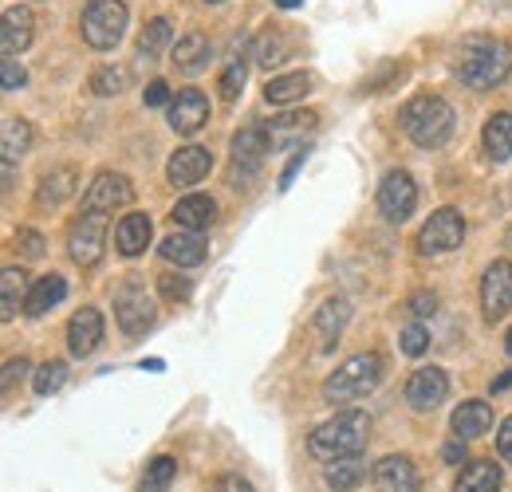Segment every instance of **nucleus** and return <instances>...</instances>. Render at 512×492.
I'll return each mask as SVG.
<instances>
[{
    "label": "nucleus",
    "mask_w": 512,
    "mask_h": 492,
    "mask_svg": "<svg viewBox=\"0 0 512 492\" xmlns=\"http://www.w3.org/2000/svg\"><path fill=\"white\" fill-rule=\"evenodd\" d=\"M304 158H308V146H300V150L292 154V162L284 166V174H280V189H288V185L296 182V174H300V166H304Z\"/></svg>",
    "instance_id": "obj_47"
},
{
    "label": "nucleus",
    "mask_w": 512,
    "mask_h": 492,
    "mask_svg": "<svg viewBox=\"0 0 512 492\" xmlns=\"http://www.w3.org/2000/svg\"><path fill=\"white\" fill-rule=\"evenodd\" d=\"M213 56V48H209V36H201V32H190V36H182L178 40V48H174V67H178V75H197L205 63Z\"/></svg>",
    "instance_id": "obj_29"
},
{
    "label": "nucleus",
    "mask_w": 512,
    "mask_h": 492,
    "mask_svg": "<svg viewBox=\"0 0 512 492\" xmlns=\"http://www.w3.org/2000/svg\"><path fill=\"white\" fill-rule=\"evenodd\" d=\"M449 430L461 441H473V437H485L493 430V406L489 402H461L449 418Z\"/></svg>",
    "instance_id": "obj_21"
},
{
    "label": "nucleus",
    "mask_w": 512,
    "mask_h": 492,
    "mask_svg": "<svg viewBox=\"0 0 512 492\" xmlns=\"http://www.w3.org/2000/svg\"><path fill=\"white\" fill-rule=\"evenodd\" d=\"M505 351H509V355H512V331H509V335H505Z\"/></svg>",
    "instance_id": "obj_54"
},
{
    "label": "nucleus",
    "mask_w": 512,
    "mask_h": 492,
    "mask_svg": "<svg viewBox=\"0 0 512 492\" xmlns=\"http://www.w3.org/2000/svg\"><path fill=\"white\" fill-rule=\"evenodd\" d=\"M75 185H79V178H75L71 166L48 170V174L40 178V185H36V205H40V209H60L67 197L75 193Z\"/></svg>",
    "instance_id": "obj_25"
},
{
    "label": "nucleus",
    "mask_w": 512,
    "mask_h": 492,
    "mask_svg": "<svg viewBox=\"0 0 512 492\" xmlns=\"http://www.w3.org/2000/svg\"><path fill=\"white\" fill-rule=\"evenodd\" d=\"M205 123H209V99H205L197 87L178 91V99L170 103V126H174L178 134H197Z\"/></svg>",
    "instance_id": "obj_18"
},
{
    "label": "nucleus",
    "mask_w": 512,
    "mask_h": 492,
    "mask_svg": "<svg viewBox=\"0 0 512 492\" xmlns=\"http://www.w3.org/2000/svg\"><path fill=\"white\" fill-rule=\"evenodd\" d=\"M24 374H28V359H24V355H20V359H8V363H4V374H0V390L12 394L16 382H24Z\"/></svg>",
    "instance_id": "obj_42"
},
{
    "label": "nucleus",
    "mask_w": 512,
    "mask_h": 492,
    "mask_svg": "<svg viewBox=\"0 0 512 492\" xmlns=\"http://www.w3.org/2000/svg\"><path fill=\"white\" fill-rule=\"evenodd\" d=\"M304 0H276V8H300Z\"/></svg>",
    "instance_id": "obj_53"
},
{
    "label": "nucleus",
    "mask_w": 512,
    "mask_h": 492,
    "mask_svg": "<svg viewBox=\"0 0 512 492\" xmlns=\"http://www.w3.org/2000/svg\"><path fill=\"white\" fill-rule=\"evenodd\" d=\"M217 489H221V492H253V485H249L245 477H237V473H225Z\"/></svg>",
    "instance_id": "obj_50"
},
{
    "label": "nucleus",
    "mask_w": 512,
    "mask_h": 492,
    "mask_svg": "<svg viewBox=\"0 0 512 492\" xmlns=\"http://www.w3.org/2000/svg\"><path fill=\"white\" fill-rule=\"evenodd\" d=\"M284 56H288V52H284V36H280V32H264V36H256L253 60L260 63L264 71H272Z\"/></svg>",
    "instance_id": "obj_37"
},
{
    "label": "nucleus",
    "mask_w": 512,
    "mask_h": 492,
    "mask_svg": "<svg viewBox=\"0 0 512 492\" xmlns=\"http://www.w3.org/2000/svg\"><path fill=\"white\" fill-rule=\"evenodd\" d=\"M170 44H174V24H170L166 16H158V20H150V24L142 28V36H138V60L142 63L162 60V56L170 52Z\"/></svg>",
    "instance_id": "obj_28"
},
{
    "label": "nucleus",
    "mask_w": 512,
    "mask_h": 492,
    "mask_svg": "<svg viewBox=\"0 0 512 492\" xmlns=\"http://www.w3.org/2000/svg\"><path fill=\"white\" fill-rule=\"evenodd\" d=\"M154 300L146 296V288L142 284H123L119 292H115V319H119V327H123V335L127 339H138V335H146L150 327H154Z\"/></svg>",
    "instance_id": "obj_8"
},
{
    "label": "nucleus",
    "mask_w": 512,
    "mask_h": 492,
    "mask_svg": "<svg viewBox=\"0 0 512 492\" xmlns=\"http://www.w3.org/2000/svg\"><path fill=\"white\" fill-rule=\"evenodd\" d=\"M379 382H383V355H375V351L355 355V359H347L343 367H335V374H327V382H323V402H327V406H347V402L371 394Z\"/></svg>",
    "instance_id": "obj_4"
},
{
    "label": "nucleus",
    "mask_w": 512,
    "mask_h": 492,
    "mask_svg": "<svg viewBox=\"0 0 512 492\" xmlns=\"http://www.w3.org/2000/svg\"><path fill=\"white\" fill-rule=\"evenodd\" d=\"M241 91H245V60L237 56V60L225 67V75H221V99L233 103Z\"/></svg>",
    "instance_id": "obj_39"
},
{
    "label": "nucleus",
    "mask_w": 512,
    "mask_h": 492,
    "mask_svg": "<svg viewBox=\"0 0 512 492\" xmlns=\"http://www.w3.org/2000/svg\"><path fill=\"white\" fill-rule=\"evenodd\" d=\"M24 83H28V71H24L20 63L16 60L0 63V87H4V91H20Z\"/></svg>",
    "instance_id": "obj_43"
},
{
    "label": "nucleus",
    "mask_w": 512,
    "mask_h": 492,
    "mask_svg": "<svg viewBox=\"0 0 512 492\" xmlns=\"http://www.w3.org/2000/svg\"><path fill=\"white\" fill-rule=\"evenodd\" d=\"M272 150V134L268 126H245L233 134V166H229V182L237 185H253L256 170L264 162V154Z\"/></svg>",
    "instance_id": "obj_7"
},
{
    "label": "nucleus",
    "mask_w": 512,
    "mask_h": 492,
    "mask_svg": "<svg viewBox=\"0 0 512 492\" xmlns=\"http://www.w3.org/2000/svg\"><path fill=\"white\" fill-rule=\"evenodd\" d=\"M174 477H178V461L174 457H154L150 465H146V473H142V492H166L174 485Z\"/></svg>",
    "instance_id": "obj_34"
},
{
    "label": "nucleus",
    "mask_w": 512,
    "mask_h": 492,
    "mask_svg": "<svg viewBox=\"0 0 512 492\" xmlns=\"http://www.w3.org/2000/svg\"><path fill=\"white\" fill-rule=\"evenodd\" d=\"M107 225H111V213H95V209H83V217L71 225L67 233V252L79 268H95L107 252Z\"/></svg>",
    "instance_id": "obj_6"
},
{
    "label": "nucleus",
    "mask_w": 512,
    "mask_h": 492,
    "mask_svg": "<svg viewBox=\"0 0 512 492\" xmlns=\"http://www.w3.org/2000/svg\"><path fill=\"white\" fill-rule=\"evenodd\" d=\"M512 75V48L505 40H473L461 56H457V79L473 91H489L501 87Z\"/></svg>",
    "instance_id": "obj_2"
},
{
    "label": "nucleus",
    "mask_w": 512,
    "mask_h": 492,
    "mask_svg": "<svg viewBox=\"0 0 512 492\" xmlns=\"http://www.w3.org/2000/svg\"><path fill=\"white\" fill-rule=\"evenodd\" d=\"M497 453H501V461H512V418H505L497 430Z\"/></svg>",
    "instance_id": "obj_48"
},
{
    "label": "nucleus",
    "mask_w": 512,
    "mask_h": 492,
    "mask_svg": "<svg viewBox=\"0 0 512 492\" xmlns=\"http://www.w3.org/2000/svg\"><path fill=\"white\" fill-rule=\"evenodd\" d=\"M446 398H449V374L442 367H422L410 374V382H406V402H410V410L430 414V410H438Z\"/></svg>",
    "instance_id": "obj_12"
},
{
    "label": "nucleus",
    "mask_w": 512,
    "mask_h": 492,
    "mask_svg": "<svg viewBox=\"0 0 512 492\" xmlns=\"http://www.w3.org/2000/svg\"><path fill=\"white\" fill-rule=\"evenodd\" d=\"M174 225L178 229H190V233H205L213 221H217V201L209 197V193H190V197H182L178 205H174Z\"/></svg>",
    "instance_id": "obj_20"
},
{
    "label": "nucleus",
    "mask_w": 512,
    "mask_h": 492,
    "mask_svg": "<svg viewBox=\"0 0 512 492\" xmlns=\"http://www.w3.org/2000/svg\"><path fill=\"white\" fill-rule=\"evenodd\" d=\"M461 241H465V217H461L457 209H438V213L422 225V233H418V248H422L426 256L453 252V248H461Z\"/></svg>",
    "instance_id": "obj_9"
},
{
    "label": "nucleus",
    "mask_w": 512,
    "mask_h": 492,
    "mask_svg": "<svg viewBox=\"0 0 512 492\" xmlns=\"http://www.w3.org/2000/svg\"><path fill=\"white\" fill-rule=\"evenodd\" d=\"M426 347H430V331H426L422 323H410V327L402 331V355L418 359V355H422Z\"/></svg>",
    "instance_id": "obj_40"
},
{
    "label": "nucleus",
    "mask_w": 512,
    "mask_h": 492,
    "mask_svg": "<svg viewBox=\"0 0 512 492\" xmlns=\"http://www.w3.org/2000/svg\"><path fill=\"white\" fill-rule=\"evenodd\" d=\"M209 245L201 241V233H190V229H174L170 237L158 241V256L166 264H178V268H197L205 260Z\"/></svg>",
    "instance_id": "obj_17"
},
{
    "label": "nucleus",
    "mask_w": 512,
    "mask_h": 492,
    "mask_svg": "<svg viewBox=\"0 0 512 492\" xmlns=\"http://www.w3.org/2000/svg\"><path fill=\"white\" fill-rule=\"evenodd\" d=\"M142 370H154V374H158V370H166V363H162V359H146Z\"/></svg>",
    "instance_id": "obj_52"
},
{
    "label": "nucleus",
    "mask_w": 512,
    "mask_h": 492,
    "mask_svg": "<svg viewBox=\"0 0 512 492\" xmlns=\"http://www.w3.org/2000/svg\"><path fill=\"white\" fill-rule=\"evenodd\" d=\"M347 319H351V304H347L343 296L323 300L320 311H316V331L323 335V351H331V347L339 343V335H343Z\"/></svg>",
    "instance_id": "obj_27"
},
{
    "label": "nucleus",
    "mask_w": 512,
    "mask_h": 492,
    "mask_svg": "<svg viewBox=\"0 0 512 492\" xmlns=\"http://www.w3.org/2000/svg\"><path fill=\"white\" fill-rule=\"evenodd\" d=\"M414 205H418V185H414V178L406 170H390L383 178V185H379V209H383V217L394 221V225H402L414 213Z\"/></svg>",
    "instance_id": "obj_11"
},
{
    "label": "nucleus",
    "mask_w": 512,
    "mask_h": 492,
    "mask_svg": "<svg viewBox=\"0 0 512 492\" xmlns=\"http://www.w3.org/2000/svg\"><path fill=\"white\" fill-rule=\"evenodd\" d=\"M438 311V292H414L410 296V315L414 319H426V315H434Z\"/></svg>",
    "instance_id": "obj_45"
},
{
    "label": "nucleus",
    "mask_w": 512,
    "mask_h": 492,
    "mask_svg": "<svg viewBox=\"0 0 512 492\" xmlns=\"http://www.w3.org/2000/svg\"><path fill=\"white\" fill-rule=\"evenodd\" d=\"M209 170H213V154H209L205 146H182V150H174V158L166 162L170 185H182V189L205 182Z\"/></svg>",
    "instance_id": "obj_14"
},
{
    "label": "nucleus",
    "mask_w": 512,
    "mask_h": 492,
    "mask_svg": "<svg viewBox=\"0 0 512 492\" xmlns=\"http://www.w3.org/2000/svg\"><path fill=\"white\" fill-rule=\"evenodd\" d=\"M16 248H20L24 256H32V260L48 252V245H44V237H40L36 229H20V233H16Z\"/></svg>",
    "instance_id": "obj_44"
},
{
    "label": "nucleus",
    "mask_w": 512,
    "mask_h": 492,
    "mask_svg": "<svg viewBox=\"0 0 512 492\" xmlns=\"http://www.w3.org/2000/svg\"><path fill=\"white\" fill-rule=\"evenodd\" d=\"M312 126H316V111H304V115H292V119H276V123H268L272 150H288V134H300V130H312Z\"/></svg>",
    "instance_id": "obj_36"
},
{
    "label": "nucleus",
    "mask_w": 512,
    "mask_h": 492,
    "mask_svg": "<svg viewBox=\"0 0 512 492\" xmlns=\"http://www.w3.org/2000/svg\"><path fill=\"white\" fill-rule=\"evenodd\" d=\"M24 300H28V276L8 264V268L0 272V319H4V323L16 319V311L24 308Z\"/></svg>",
    "instance_id": "obj_30"
},
{
    "label": "nucleus",
    "mask_w": 512,
    "mask_h": 492,
    "mask_svg": "<svg viewBox=\"0 0 512 492\" xmlns=\"http://www.w3.org/2000/svg\"><path fill=\"white\" fill-rule=\"evenodd\" d=\"M127 83H130V71L123 63H107V67H99L91 75V91L95 95H119V91H127Z\"/></svg>",
    "instance_id": "obj_35"
},
{
    "label": "nucleus",
    "mask_w": 512,
    "mask_h": 492,
    "mask_svg": "<svg viewBox=\"0 0 512 492\" xmlns=\"http://www.w3.org/2000/svg\"><path fill=\"white\" fill-rule=\"evenodd\" d=\"M64 382H67V363H60V359L44 363V367L36 370V378H32V386H36V394H40V398L56 394V390H60Z\"/></svg>",
    "instance_id": "obj_38"
},
{
    "label": "nucleus",
    "mask_w": 512,
    "mask_h": 492,
    "mask_svg": "<svg viewBox=\"0 0 512 492\" xmlns=\"http://www.w3.org/2000/svg\"><path fill=\"white\" fill-rule=\"evenodd\" d=\"M367 477V465H363V453L359 457H343V461H331L323 465V481L331 492H351L359 481Z\"/></svg>",
    "instance_id": "obj_31"
},
{
    "label": "nucleus",
    "mask_w": 512,
    "mask_h": 492,
    "mask_svg": "<svg viewBox=\"0 0 512 492\" xmlns=\"http://www.w3.org/2000/svg\"><path fill=\"white\" fill-rule=\"evenodd\" d=\"M103 343V315L95 308H79L67 319V347L75 359H87Z\"/></svg>",
    "instance_id": "obj_16"
},
{
    "label": "nucleus",
    "mask_w": 512,
    "mask_h": 492,
    "mask_svg": "<svg viewBox=\"0 0 512 492\" xmlns=\"http://www.w3.org/2000/svg\"><path fill=\"white\" fill-rule=\"evenodd\" d=\"M367 441H371V418L363 410H343L331 422L312 430L308 449H312L316 461L331 465V461H343V457H359L367 449Z\"/></svg>",
    "instance_id": "obj_1"
},
{
    "label": "nucleus",
    "mask_w": 512,
    "mask_h": 492,
    "mask_svg": "<svg viewBox=\"0 0 512 492\" xmlns=\"http://www.w3.org/2000/svg\"><path fill=\"white\" fill-rule=\"evenodd\" d=\"M509 386H512V370H505V374L493 382V394H501V390H509Z\"/></svg>",
    "instance_id": "obj_51"
},
{
    "label": "nucleus",
    "mask_w": 512,
    "mask_h": 492,
    "mask_svg": "<svg viewBox=\"0 0 512 492\" xmlns=\"http://www.w3.org/2000/svg\"><path fill=\"white\" fill-rule=\"evenodd\" d=\"M371 477H375V489L379 492H418V469H414V461L402 457V453L383 457Z\"/></svg>",
    "instance_id": "obj_19"
},
{
    "label": "nucleus",
    "mask_w": 512,
    "mask_h": 492,
    "mask_svg": "<svg viewBox=\"0 0 512 492\" xmlns=\"http://www.w3.org/2000/svg\"><path fill=\"white\" fill-rule=\"evenodd\" d=\"M485 154L493 162H509L512 158V115L509 111H497L489 123H485Z\"/></svg>",
    "instance_id": "obj_32"
},
{
    "label": "nucleus",
    "mask_w": 512,
    "mask_h": 492,
    "mask_svg": "<svg viewBox=\"0 0 512 492\" xmlns=\"http://www.w3.org/2000/svg\"><path fill=\"white\" fill-rule=\"evenodd\" d=\"M501 485H505V473L497 461H469L461 465L453 492H501Z\"/></svg>",
    "instance_id": "obj_24"
},
{
    "label": "nucleus",
    "mask_w": 512,
    "mask_h": 492,
    "mask_svg": "<svg viewBox=\"0 0 512 492\" xmlns=\"http://www.w3.org/2000/svg\"><path fill=\"white\" fill-rule=\"evenodd\" d=\"M442 461H446V465H461V461H469V457H465V441H461V437H453L446 449H442Z\"/></svg>",
    "instance_id": "obj_49"
},
{
    "label": "nucleus",
    "mask_w": 512,
    "mask_h": 492,
    "mask_svg": "<svg viewBox=\"0 0 512 492\" xmlns=\"http://www.w3.org/2000/svg\"><path fill=\"white\" fill-rule=\"evenodd\" d=\"M64 296H67V280L60 276V272H48V276H40V280L28 288L24 315L40 319V315H48V311L56 308V304H64Z\"/></svg>",
    "instance_id": "obj_22"
},
{
    "label": "nucleus",
    "mask_w": 512,
    "mask_h": 492,
    "mask_svg": "<svg viewBox=\"0 0 512 492\" xmlns=\"http://www.w3.org/2000/svg\"><path fill=\"white\" fill-rule=\"evenodd\" d=\"M481 311L489 323L505 319L512 311V264L509 260H493L481 276Z\"/></svg>",
    "instance_id": "obj_10"
},
{
    "label": "nucleus",
    "mask_w": 512,
    "mask_h": 492,
    "mask_svg": "<svg viewBox=\"0 0 512 492\" xmlns=\"http://www.w3.org/2000/svg\"><path fill=\"white\" fill-rule=\"evenodd\" d=\"M150 237H154L150 217H146V213H127V217L119 221V229H115V248H119L123 256H142L146 245H150Z\"/></svg>",
    "instance_id": "obj_26"
},
{
    "label": "nucleus",
    "mask_w": 512,
    "mask_h": 492,
    "mask_svg": "<svg viewBox=\"0 0 512 492\" xmlns=\"http://www.w3.org/2000/svg\"><path fill=\"white\" fill-rule=\"evenodd\" d=\"M79 28L95 52H111V48H119V40L127 32V4L123 0H87Z\"/></svg>",
    "instance_id": "obj_5"
},
{
    "label": "nucleus",
    "mask_w": 512,
    "mask_h": 492,
    "mask_svg": "<svg viewBox=\"0 0 512 492\" xmlns=\"http://www.w3.org/2000/svg\"><path fill=\"white\" fill-rule=\"evenodd\" d=\"M32 36H36L32 8H8L4 20H0V52H4V60H16L20 52H28Z\"/></svg>",
    "instance_id": "obj_15"
},
{
    "label": "nucleus",
    "mask_w": 512,
    "mask_h": 492,
    "mask_svg": "<svg viewBox=\"0 0 512 492\" xmlns=\"http://www.w3.org/2000/svg\"><path fill=\"white\" fill-rule=\"evenodd\" d=\"M142 99H146V107H170V103H174V99H170V87H166L162 79H154Z\"/></svg>",
    "instance_id": "obj_46"
},
{
    "label": "nucleus",
    "mask_w": 512,
    "mask_h": 492,
    "mask_svg": "<svg viewBox=\"0 0 512 492\" xmlns=\"http://www.w3.org/2000/svg\"><path fill=\"white\" fill-rule=\"evenodd\" d=\"M312 87H316V79H312L308 71H292V75H276V79L264 87V99H268L272 107H288V103L308 99Z\"/></svg>",
    "instance_id": "obj_23"
},
{
    "label": "nucleus",
    "mask_w": 512,
    "mask_h": 492,
    "mask_svg": "<svg viewBox=\"0 0 512 492\" xmlns=\"http://www.w3.org/2000/svg\"><path fill=\"white\" fill-rule=\"evenodd\" d=\"M453 107H449L442 95H418L414 103L402 107V130L410 134L414 146L422 150H438L453 138Z\"/></svg>",
    "instance_id": "obj_3"
},
{
    "label": "nucleus",
    "mask_w": 512,
    "mask_h": 492,
    "mask_svg": "<svg viewBox=\"0 0 512 492\" xmlns=\"http://www.w3.org/2000/svg\"><path fill=\"white\" fill-rule=\"evenodd\" d=\"M209 4H221V0H209Z\"/></svg>",
    "instance_id": "obj_55"
},
{
    "label": "nucleus",
    "mask_w": 512,
    "mask_h": 492,
    "mask_svg": "<svg viewBox=\"0 0 512 492\" xmlns=\"http://www.w3.org/2000/svg\"><path fill=\"white\" fill-rule=\"evenodd\" d=\"M134 201V185L123 178V174H111V170H103L91 189L83 193V205L87 209H95V213H111V209H123Z\"/></svg>",
    "instance_id": "obj_13"
},
{
    "label": "nucleus",
    "mask_w": 512,
    "mask_h": 492,
    "mask_svg": "<svg viewBox=\"0 0 512 492\" xmlns=\"http://www.w3.org/2000/svg\"><path fill=\"white\" fill-rule=\"evenodd\" d=\"M158 288H162V296H166V300H178V304H186V300L193 296L190 280H186V276H174V272H166Z\"/></svg>",
    "instance_id": "obj_41"
},
{
    "label": "nucleus",
    "mask_w": 512,
    "mask_h": 492,
    "mask_svg": "<svg viewBox=\"0 0 512 492\" xmlns=\"http://www.w3.org/2000/svg\"><path fill=\"white\" fill-rule=\"evenodd\" d=\"M28 146H32V126L24 123V119H4V126H0V154H4V162L24 158Z\"/></svg>",
    "instance_id": "obj_33"
}]
</instances>
